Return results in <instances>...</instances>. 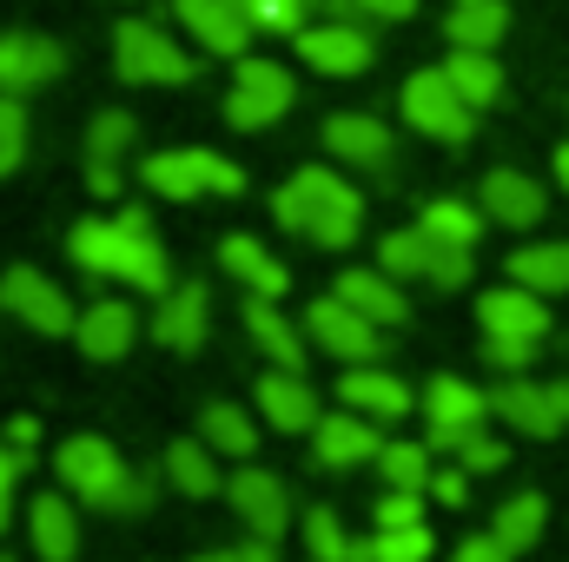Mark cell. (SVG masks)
Instances as JSON below:
<instances>
[{
    "label": "cell",
    "mask_w": 569,
    "mask_h": 562,
    "mask_svg": "<svg viewBox=\"0 0 569 562\" xmlns=\"http://www.w3.org/2000/svg\"><path fill=\"white\" fill-rule=\"evenodd\" d=\"M206 318H212L206 284H166L159 304H152V344H166V351H199V344H206Z\"/></svg>",
    "instance_id": "ac0fdd59"
},
{
    "label": "cell",
    "mask_w": 569,
    "mask_h": 562,
    "mask_svg": "<svg viewBox=\"0 0 569 562\" xmlns=\"http://www.w3.org/2000/svg\"><path fill=\"white\" fill-rule=\"evenodd\" d=\"M219 265L246 284L252 298H279L284 284H291V272L279 265V252H266V245H259V239H246V232H232V239L219 245Z\"/></svg>",
    "instance_id": "4316f807"
},
{
    "label": "cell",
    "mask_w": 569,
    "mask_h": 562,
    "mask_svg": "<svg viewBox=\"0 0 569 562\" xmlns=\"http://www.w3.org/2000/svg\"><path fill=\"white\" fill-rule=\"evenodd\" d=\"M226 496H232V510H239V523L252 530V536H266V543H279L284 523H291V496H284V483L272 470H239L232 483H226Z\"/></svg>",
    "instance_id": "ffe728a7"
},
{
    "label": "cell",
    "mask_w": 569,
    "mask_h": 562,
    "mask_svg": "<svg viewBox=\"0 0 569 562\" xmlns=\"http://www.w3.org/2000/svg\"><path fill=\"white\" fill-rule=\"evenodd\" d=\"M305 543L318 562H358V543L345 536V523L331 510H305Z\"/></svg>",
    "instance_id": "74e56055"
},
{
    "label": "cell",
    "mask_w": 569,
    "mask_h": 562,
    "mask_svg": "<svg viewBox=\"0 0 569 562\" xmlns=\"http://www.w3.org/2000/svg\"><path fill=\"white\" fill-rule=\"evenodd\" d=\"M425 496H437L443 510H463V503H470V470H463V463H457V470H430Z\"/></svg>",
    "instance_id": "bcb514c9"
},
{
    "label": "cell",
    "mask_w": 569,
    "mask_h": 562,
    "mask_svg": "<svg viewBox=\"0 0 569 562\" xmlns=\"http://www.w3.org/2000/svg\"><path fill=\"white\" fill-rule=\"evenodd\" d=\"M378 476L391 490H425L430 483V443H385L378 450Z\"/></svg>",
    "instance_id": "d590c367"
},
{
    "label": "cell",
    "mask_w": 569,
    "mask_h": 562,
    "mask_svg": "<svg viewBox=\"0 0 569 562\" xmlns=\"http://www.w3.org/2000/svg\"><path fill=\"white\" fill-rule=\"evenodd\" d=\"M311 7H325L331 20H411L418 13V0H311Z\"/></svg>",
    "instance_id": "b9f144b4"
},
{
    "label": "cell",
    "mask_w": 569,
    "mask_h": 562,
    "mask_svg": "<svg viewBox=\"0 0 569 562\" xmlns=\"http://www.w3.org/2000/svg\"><path fill=\"white\" fill-rule=\"evenodd\" d=\"M133 133H140V127H133V113L107 107V113L87 127V159H93V165H120V152L133 145Z\"/></svg>",
    "instance_id": "8d00e7d4"
},
{
    "label": "cell",
    "mask_w": 569,
    "mask_h": 562,
    "mask_svg": "<svg viewBox=\"0 0 569 562\" xmlns=\"http://www.w3.org/2000/svg\"><path fill=\"white\" fill-rule=\"evenodd\" d=\"M172 13H179V27L192 33V47L226 53V60H239V53L252 47V33H259L239 0H172Z\"/></svg>",
    "instance_id": "4fadbf2b"
},
{
    "label": "cell",
    "mask_w": 569,
    "mask_h": 562,
    "mask_svg": "<svg viewBox=\"0 0 569 562\" xmlns=\"http://www.w3.org/2000/svg\"><path fill=\"white\" fill-rule=\"evenodd\" d=\"M239 562H279V543H266V536H252V543H239Z\"/></svg>",
    "instance_id": "681fc988"
},
{
    "label": "cell",
    "mask_w": 569,
    "mask_h": 562,
    "mask_svg": "<svg viewBox=\"0 0 569 562\" xmlns=\"http://www.w3.org/2000/svg\"><path fill=\"white\" fill-rule=\"evenodd\" d=\"M430 556H437V536H430L425 523H411V530H378V536L358 543V562H430Z\"/></svg>",
    "instance_id": "e575fe53"
},
{
    "label": "cell",
    "mask_w": 569,
    "mask_h": 562,
    "mask_svg": "<svg viewBox=\"0 0 569 562\" xmlns=\"http://www.w3.org/2000/svg\"><path fill=\"white\" fill-rule=\"evenodd\" d=\"M146 192H159V199H199V192H219V199H232V192H246V172L226 159V152H206V145H172V152H152L140 165Z\"/></svg>",
    "instance_id": "277c9868"
},
{
    "label": "cell",
    "mask_w": 569,
    "mask_h": 562,
    "mask_svg": "<svg viewBox=\"0 0 569 562\" xmlns=\"http://www.w3.org/2000/svg\"><path fill=\"white\" fill-rule=\"evenodd\" d=\"M199 436H206L219 456H252V450H259V423L246 418L239 404H206V418H199Z\"/></svg>",
    "instance_id": "836d02e7"
},
{
    "label": "cell",
    "mask_w": 569,
    "mask_h": 562,
    "mask_svg": "<svg viewBox=\"0 0 569 562\" xmlns=\"http://www.w3.org/2000/svg\"><path fill=\"white\" fill-rule=\"evenodd\" d=\"M291 73H284L279 60H252V53H239V67H232V93H226V120L239 127V133H259V127H279L284 113H291Z\"/></svg>",
    "instance_id": "8992f818"
},
{
    "label": "cell",
    "mask_w": 569,
    "mask_h": 562,
    "mask_svg": "<svg viewBox=\"0 0 569 562\" xmlns=\"http://www.w3.org/2000/svg\"><path fill=\"white\" fill-rule=\"evenodd\" d=\"M67 73V47L47 33H0V93H33Z\"/></svg>",
    "instance_id": "9a60e30c"
},
{
    "label": "cell",
    "mask_w": 569,
    "mask_h": 562,
    "mask_svg": "<svg viewBox=\"0 0 569 562\" xmlns=\"http://www.w3.org/2000/svg\"><path fill=\"white\" fill-rule=\"evenodd\" d=\"M0 311L7 318H20L27 331H47V338H73V304H67V291L47 279V272H33V265H7V279H0Z\"/></svg>",
    "instance_id": "30bf717a"
},
{
    "label": "cell",
    "mask_w": 569,
    "mask_h": 562,
    "mask_svg": "<svg viewBox=\"0 0 569 562\" xmlns=\"http://www.w3.org/2000/svg\"><path fill=\"white\" fill-rule=\"evenodd\" d=\"M443 73H450V87L483 113V107H497L503 100V67L483 53V47H450V60H443Z\"/></svg>",
    "instance_id": "4dcf8cb0"
},
{
    "label": "cell",
    "mask_w": 569,
    "mask_h": 562,
    "mask_svg": "<svg viewBox=\"0 0 569 562\" xmlns=\"http://www.w3.org/2000/svg\"><path fill=\"white\" fill-rule=\"evenodd\" d=\"M20 159H27V107L13 93H0V179L20 172Z\"/></svg>",
    "instance_id": "f35d334b"
},
{
    "label": "cell",
    "mask_w": 569,
    "mask_h": 562,
    "mask_svg": "<svg viewBox=\"0 0 569 562\" xmlns=\"http://www.w3.org/2000/svg\"><path fill=\"white\" fill-rule=\"evenodd\" d=\"M67 252L93 272V279H127L133 291H166L172 284V265H166V245L152 239V225H146V212H120V219H80L73 225V239H67Z\"/></svg>",
    "instance_id": "6da1fadb"
},
{
    "label": "cell",
    "mask_w": 569,
    "mask_h": 562,
    "mask_svg": "<svg viewBox=\"0 0 569 562\" xmlns=\"http://www.w3.org/2000/svg\"><path fill=\"white\" fill-rule=\"evenodd\" d=\"M33 436H40V423H33V418H13V423H7V443H20V450H33Z\"/></svg>",
    "instance_id": "f907efd6"
},
{
    "label": "cell",
    "mask_w": 569,
    "mask_h": 562,
    "mask_svg": "<svg viewBox=\"0 0 569 562\" xmlns=\"http://www.w3.org/2000/svg\"><path fill=\"white\" fill-rule=\"evenodd\" d=\"M443 33H450V47H483V53H497V40L510 33V7H503V0H457L450 20H443Z\"/></svg>",
    "instance_id": "1f68e13d"
},
{
    "label": "cell",
    "mask_w": 569,
    "mask_h": 562,
    "mask_svg": "<svg viewBox=\"0 0 569 562\" xmlns=\"http://www.w3.org/2000/svg\"><path fill=\"white\" fill-rule=\"evenodd\" d=\"M503 272H510V284H530V291H543V298H563L569 291V239L517 245V252L503 259Z\"/></svg>",
    "instance_id": "83f0119b"
},
{
    "label": "cell",
    "mask_w": 569,
    "mask_h": 562,
    "mask_svg": "<svg viewBox=\"0 0 569 562\" xmlns=\"http://www.w3.org/2000/svg\"><path fill=\"white\" fill-rule=\"evenodd\" d=\"M246 331H252V344H259L279 371H298V364H305V331L279 311V298H246Z\"/></svg>",
    "instance_id": "484cf974"
},
{
    "label": "cell",
    "mask_w": 569,
    "mask_h": 562,
    "mask_svg": "<svg viewBox=\"0 0 569 562\" xmlns=\"http://www.w3.org/2000/svg\"><path fill=\"white\" fill-rule=\"evenodd\" d=\"M298 60H311V73H331V80H351L378 60L365 20H318V27H298Z\"/></svg>",
    "instance_id": "7c38bea8"
},
{
    "label": "cell",
    "mask_w": 569,
    "mask_h": 562,
    "mask_svg": "<svg viewBox=\"0 0 569 562\" xmlns=\"http://www.w3.org/2000/svg\"><path fill=\"white\" fill-rule=\"evenodd\" d=\"M325 145H331V159L365 165V172L391 165V127L371 120V113H331V120H325Z\"/></svg>",
    "instance_id": "7402d4cb"
},
{
    "label": "cell",
    "mask_w": 569,
    "mask_h": 562,
    "mask_svg": "<svg viewBox=\"0 0 569 562\" xmlns=\"http://www.w3.org/2000/svg\"><path fill=\"white\" fill-rule=\"evenodd\" d=\"M477 324H483V338H550V304H543V291H530V284H497V291H483L477 298Z\"/></svg>",
    "instance_id": "5bb4252c"
},
{
    "label": "cell",
    "mask_w": 569,
    "mask_h": 562,
    "mask_svg": "<svg viewBox=\"0 0 569 562\" xmlns=\"http://www.w3.org/2000/svg\"><path fill=\"white\" fill-rule=\"evenodd\" d=\"M490 418V398L470 384V378H450V371H437L425 384V423H430V450H457L470 430H483Z\"/></svg>",
    "instance_id": "8fae6325"
},
{
    "label": "cell",
    "mask_w": 569,
    "mask_h": 562,
    "mask_svg": "<svg viewBox=\"0 0 569 562\" xmlns=\"http://www.w3.org/2000/svg\"><path fill=\"white\" fill-rule=\"evenodd\" d=\"M272 219H279L284 232H305L325 252H345L365 232V199L331 165H305V172H291L272 192Z\"/></svg>",
    "instance_id": "7a4b0ae2"
},
{
    "label": "cell",
    "mask_w": 569,
    "mask_h": 562,
    "mask_svg": "<svg viewBox=\"0 0 569 562\" xmlns=\"http://www.w3.org/2000/svg\"><path fill=\"white\" fill-rule=\"evenodd\" d=\"M87 185H93L100 199H113V192H120V172H113V165H93V159H87Z\"/></svg>",
    "instance_id": "c3c4849f"
},
{
    "label": "cell",
    "mask_w": 569,
    "mask_h": 562,
    "mask_svg": "<svg viewBox=\"0 0 569 562\" xmlns=\"http://www.w3.org/2000/svg\"><path fill=\"white\" fill-rule=\"evenodd\" d=\"M0 562H13V556H0Z\"/></svg>",
    "instance_id": "db71d44e"
},
{
    "label": "cell",
    "mask_w": 569,
    "mask_h": 562,
    "mask_svg": "<svg viewBox=\"0 0 569 562\" xmlns=\"http://www.w3.org/2000/svg\"><path fill=\"white\" fill-rule=\"evenodd\" d=\"M192 562H239V550H212V556H192Z\"/></svg>",
    "instance_id": "f5cc1de1"
},
{
    "label": "cell",
    "mask_w": 569,
    "mask_h": 562,
    "mask_svg": "<svg viewBox=\"0 0 569 562\" xmlns=\"http://www.w3.org/2000/svg\"><path fill=\"white\" fill-rule=\"evenodd\" d=\"M490 411L523 436H557V430H569V378H530V371L503 378L490 391Z\"/></svg>",
    "instance_id": "ba28073f"
},
{
    "label": "cell",
    "mask_w": 569,
    "mask_h": 562,
    "mask_svg": "<svg viewBox=\"0 0 569 562\" xmlns=\"http://www.w3.org/2000/svg\"><path fill=\"white\" fill-rule=\"evenodd\" d=\"M537 338H483V364L490 371H503V378H523V371H537Z\"/></svg>",
    "instance_id": "60d3db41"
},
{
    "label": "cell",
    "mask_w": 569,
    "mask_h": 562,
    "mask_svg": "<svg viewBox=\"0 0 569 562\" xmlns=\"http://www.w3.org/2000/svg\"><path fill=\"white\" fill-rule=\"evenodd\" d=\"M418 225H425L430 239H443V245H463V252H477V239H483V205H463V199H430L425 212H418Z\"/></svg>",
    "instance_id": "d6a6232c"
},
{
    "label": "cell",
    "mask_w": 569,
    "mask_h": 562,
    "mask_svg": "<svg viewBox=\"0 0 569 562\" xmlns=\"http://www.w3.org/2000/svg\"><path fill=\"white\" fill-rule=\"evenodd\" d=\"M557 179H563V192H569V140L557 145Z\"/></svg>",
    "instance_id": "816d5d0a"
},
{
    "label": "cell",
    "mask_w": 569,
    "mask_h": 562,
    "mask_svg": "<svg viewBox=\"0 0 569 562\" xmlns=\"http://www.w3.org/2000/svg\"><path fill=\"white\" fill-rule=\"evenodd\" d=\"M113 67H120V80H133V87H186V80L199 73V60H192L172 33H159L152 20H127V27L113 33Z\"/></svg>",
    "instance_id": "5b68a950"
},
{
    "label": "cell",
    "mask_w": 569,
    "mask_h": 562,
    "mask_svg": "<svg viewBox=\"0 0 569 562\" xmlns=\"http://www.w3.org/2000/svg\"><path fill=\"white\" fill-rule=\"evenodd\" d=\"M27 536H33V556L40 562H73L80 556V516L60 490H40L33 510H27Z\"/></svg>",
    "instance_id": "cb8c5ba5"
},
{
    "label": "cell",
    "mask_w": 569,
    "mask_h": 562,
    "mask_svg": "<svg viewBox=\"0 0 569 562\" xmlns=\"http://www.w3.org/2000/svg\"><path fill=\"white\" fill-rule=\"evenodd\" d=\"M457 463H463L470 476H490V470H503V463H510V450H503V436H490V430H470V436L457 443Z\"/></svg>",
    "instance_id": "7bdbcfd3"
},
{
    "label": "cell",
    "mask_w": 569,
    "mask_h": 562,
    "mask_svg": "<svg viewBox=\"0 0 569 562\" xmlns=\"http://www.w3.org/2000/svg\"><path fill=\"white\" fill-rule=\"evenodd\" d=\"M311 562H318V556H311Z\"/></svg>",
    "instance_id": "11a10c76"
},
{
    "label": "cell",
    "mask_w": 569,
    "mask_h": 562,
    "mask_svg": "<svg viewBox=\"0 0 569 562\" xmlns=\"http://www.w3.org/2000/svg\"><path fill=\"white\" fill-rule=\"evenodd\" d=\"M378 450H385V436L371 430V418H358V411H331V418L311 423V456H318L325 470L378 463Z\"/></svg>",
    "instance_id": "d6986e66"
},
{
    "label": "cell",
    "mask_w": 569,
    "mask_h": 562,
    "mask_svg": "<svg viewBox=\"0 0 569 562\" xmlns=\"http://www.w3.org/2000/svg\"><path fill=\"white\" fill-rule=\"evenodd\" d=\"M239 7H246V20L259 33H298L305 13H311V0H239Z\"/></svg>",
    "instance_id": "ab89813d"
},
{
    "label": "cell",
    "mask_w": 569,
    "mask_h": 562,
    "mask_svg": "<svg viewBox=\"0 0 569 562\" xmlns=\"http://www.w3.org/2000/svg\"><path fill=\"white\" fill-rule=\"evenodd\" d=\"M133 338H140V311H133L127 298H93V304L73 318V344H80L93 364L127 358V351H133Z\"/></svg>",
    "instance_id": "2e32d148"
},
{
    "label": "cell",
    "mask_w": 569,
    "mask_h": 562,
    "mask_svg": "<svg viewBox=\"0 0 569 562\" xmlns=\"http://www.w3.org/2000/svg\"><path fill=\"white\" fill-rule=\"evenodd\" d=\"M27 476V450L20 443H0V536H7V523H13V483Z\"/></svg>",
    "instance_id": "f6af8a7d"
},
{
    "label": "cell",
    "mask_w": 569,
    "mask_h": 562,
    "mask_svg": "<svg viewBox=\"0 0 569 562\" xmlns=\"http://www.w3.org/2000/svg\"><path fill=\"white\" fill-rule=\"evenodd\" d=\"M543 530H550V503L537 496V490H517L497 516H490V536L510 550V556H523V550H537L543 543Z\"/></svg>",
    "instance_id": "f546056e"
},
{
    "label": "cell",
    "mask_w": 569,
    "mask_h": 562,
    "mask_svg": "<svg viewBox=\"0 0 569 562\" xmlns=\"http://www.w3.org/2000/svg\"><path fill=\"white\" fill-rule=\"evenodd\" d=\"M477 205H483V219L490 225H510V232H530L537 219H543V185L530 179V172H517V165H497V172H483V192H477Z\"/></svg>",
    "instance_id": "e0dca14e"
},
{
    "label": "cell",
    "mask_w": 569,
    "mask_h": 562,
    "mask_svg": "<svg viewBox=\"0 0 569 562\" xmlns=\"http://www.w3.org/2000/svg\"><path fill=\"white\" fill-rule=\"evenodd\" d=\"M259 418L272 423V430H284V436H298V430H311L325 411H318L311 378H298V371H272V378H259Z\"/></svg>",
    "instance_id": "603a6c76"
},
{
    "label": "cell",
    "mask_w": 569,
    "mask_h": 562,
    "mask_svg": "<svg viewBox=\"0 0 569 562\" xmlns=\"http://www.w3.org/2000/svg\"><path fill=\"white\" fill-rule=\"evenodd\" d=\"M166 483H172L179 496H212V490H226L219 450H212L206 436H179V443L166 450Z\"/></svg>",
    "instance_id": "f1b7e54d"
},
{
    "label": "cell",
    "mask_w": 569,
    "mask_h": 562,
    "mask_svg": "<svg viewBox=\"0 0 569 562\" xmlns=\"http://www.w3.org/2000/svg\"><path fill=\"white\" fill-rule=\"evenodd\" d=\"M450 562H510V550H503V543L483 530V536H463V543L450 550Z\"/></svg>",
    "instance_id": "7dc6e473"
},
{
    "label": "cell",
    "mask_w": 569,
    "mask_h": 562,
    "mask_svg": "<svg viewBox=\"0 0 569 562\" xmlns=\"http://www.w3.org/2000/svg\"><path fill=\"white\" fill-rule=\"evenodd\" d=\"M298 324H305V338H311L318 351H331V358H345V364H378V351H385V324H371L365 311H351L338 291H331V298H311V311H305Z\"/></svg>",
    "instance_id": "9c48e42d"
},
{
    "label": "cell",
    "mask_w": 569,
    "mask_h": 562,
    "mask_svg": "<svg viewBox=\"0 0 569 562\" xmlns=\"http://www.w3.org/2000/svg\"><path fill=\"white\" fill-rule=\"evenodd\" d=\"M425 523V490H385L378 496V530H411Z\"/></svg>",
    "instance_id": "ee69618b"
},
{
    "label": "cell",
    "mask_w": 569,
    "mask_h": 562,
    "mask_svg": "<svg viewBox=\"0 0 569 562\" xmlns=\"http://www.w3.org/2000/svg\"><path fill=\"white\" fill-rule=\"evenodd\" d=\"M338 398H345V411H358L371 423H398V418H411V404H418L411 384L378 371V364H351V378H338Z\"/></svg>",
    "instance_id": "44dd1931"
},
{
    "label": "cell",
    "mask_w": 569,
    "mask_h": 562,
    "mask_svg": "<svg viewBox=\"0 0 569 562\" xmlns=\"http://www.w3.org/2000/svg\"><path fill=\"white\" fill-rule=\"evenodd\" d=\"M405 120H411L425 140H443V145H463L477 133V107L450 87L443 67H425V73L405 80Z\"/></svg>",
    "instance_id": "52a82bcc"
},
{
    "label": "cell",
    "mask_w": 569,
    "mask_h": 562,
    "mask_svg": "<svg viewBox=\"0 0 569 562\" xmlns=\"http://www.w3.org/2000/svg\"><path fill=\"white\" fill-rule=\"evenodd\" d=\"M53 476L67 483V496H80L93 510H113V516H140L152 503V476H133L127 456L93 430H80V436H67L53 450Z\"/></svg>",
    "instance_id": "3957f363"
},
{
    "label": "cell",
    "mask_w": 569,
    "mask_h": 562,
    "mask_svg": "<svg viewBox=\"0 0 569 562\" xmlns=\"http://www.w3.org/2000/svg\"><path fill=\"white\" fill-rule=\"evenodd\" d=\"M338 298L351 304V311H365L371 324H405L411 318V304H405V291H398V279L378 265V272H338Z\"/></svg>",
    "instance_id": "d4e9b609"
}]
</instances>
